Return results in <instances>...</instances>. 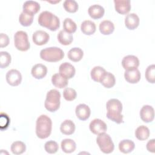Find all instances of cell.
<instances>
[{
    "mask_svg": "<svg viewBox=\"0 0 155 155\" xmlns=\"http://www.w3.org/2000/svg\"><path fill=\"white\" fill-rule=\"evenodd\" d=\"M106 107L107 117L109 119L118 124L124 122L123 115L121 114L122 104L120 101L117 99H111L107 102Z\"/></svg>",
    "mask_w": 155,
    "mask_h": 155,
    "instance_id": "cell-1",
    "label": "cell"
},
{
    "mask_svg": "<svg viewBox=\"0 0 155 155\" xmlns=\"http://www.w3.org/2000/svg\"><path fill=\"white\" fill-rule=\"evenodd\" d=\"M52 121L47 115L39 116L36 122V134L39 139L47 138L51 133Z\"/></svg>",
    "mask_w": 155,
    "mask_h": 155,
    "instance_id": "cell-2",
    "label": "cell"
},
{
    "mask_svg": "<svg viewBox=\"0 0 155 155\" xmlns=\"http://www.w3.org/2000/svg\"><path fill=\"white\" fill-rule=\"evenodd\" d=\"M39 24L51 31H56L60 27V21L58 17L48 11L41 12L38 16Z\"/></svg>",
    "mask_w": 155,
    "mask_h": 155,
    "instance_id": "cell-3",
    "label": "cell"
},
{
    "mask_svg": "<svg viewBox=\"0 0 155 155\" xmlns=\"http://www.w3.org/2000/svg\"><path fill=\"white\" fill-rule=\"evenodd\" d=\"M64 56L63 50L57 47H51L42 49L40 51V57L42 59L50 62L61 61Z\"/></svg>",
    "mask_w": 155,
    "mask_h": 155,
    "instance_id": "cell-4",
    "label": "cell"
},
{
    "mask_svg": "<svg viewBox=\"0 0 155 155\" xmlns=\"http://www.w3.org/2000/svg\"><path fill=\"white\" fill-rule=\"evenodd\" d=\"M61 94L59 91L56 89L50 90L46 96V99L44 102L45 108L50 111L54 112L58 110L60 107Z\"/></svg>",
    "mask_w": 155,
    "mask_h": 155,
    "instance_id": "cell-5",
    "label": "cell"
},
{
    "mask_svg": "<svg viewBox=\"0 0 155 155\" xmlns=\"http://www.w3.org/2000/svg\"><path fill=\"white\" fill-rule=\"evenodd\" d=\"M96 142L100 150L105 154H109L113 151L114 148V143L111 137L107 133H102L98 134L96 138Z\"/></svg>",
    "mask_w": 155,
    "mask_h": 155,
    "instance_id": "cell-6",
    "label": "cell"
},
{
    "mask_svg": "<svg viewBox=\"0 0 155 155\" xmlns=\"http://www.w3.org/2000/svg\"><path fill=\"white\" fill-rule=\"evenodd\" d=\"M14 42L15 47L19 51H27L30 47L28 39V35L25 31H18L14 35Z\"/></svg>",
    "mask_w": 155,
    "mask_h": 155,
    "instance_id": "cell-7",
    "label": "cell"
},
{
    "mask_svg": "<svg viewBox=\"0 0 155 155\" xmlns=\"http://www.w3.org/2000/svg\"><path fill=\"white\" fill-rule=\"evenodd\" d=\"M6 81L7 83L12 86H18L22 81V75L21 73L15 69H12L6 74Z\"/></svg>",
    "mask_w": 155,
    "mask_h": 155,
    "instance_id": "cell-8",
    "label": "cell"
},
{
    "mask_svg": "<svg viewBox=\"0 0 155 155\" xmlns=\"http://www.w3.org/2000/svg\"><path fill=\"white\" fill-rule=\"evenodd\" d=\"M89 128L90 131L94 134H99L107 131V127L106 124L100 119H94L90 124Z\"/></svg>",
    "mask_w": 155,
    "mask_h": 155,
    "instance_id": "cell-9",
    "label": "cell"
},
{
    "mask_svg": "<svg viewBox=\"0 0 155 155\" xmlns=\"http://www.w3.org/2000/svg\"><path fill=\"white\" fill-rule=\"evenodd\" d=\"M122 65L125 70L137 68L139 65V60L134 55H127L123 58Z\"/></svg>",
    "mask_w": 155,
    "mask_h": 155,
    "instance_id": "cell-10",
    "label": "cell"
},
{
    "mask_svg": "<svg viewBox=\"0 0 155 155\" xmlns=\"http://www.w3.org/2000/svg\"><path fill=\"white\" fill-rule=\"evenodd\" d=\"M140 116L144 122L149 123L152 122L154 117V108L148 105H143L140 111Z\"/></svg>",
    "mask_w": 155,
    "mask_h": 155,
    "instance_id": "cell-11",
    "label": "cell"
},
{
    "mask_svg": "<svg viewBox=\"0 0 155 155\" xmlns=\"http://www.w3.org/2000/svg\"><path fill=\"white\" fill-rule=\"evenodd\" d=\"M75 71L74 67L67 62L61 64L59 68V74L67 79L72 78L75 74Z\"/></svg>",
    "mask_w": 155,
    "mask_h": 155,
    "instance_id": "cell-12",
    "label": "cell"
},
{
    "mask_svg": "<svg viewBox=\"0 0 155 155\" xmlns=\"http://www.w3.org/2000/svg\"><path fill=\"white\" fill-rule=\"evenodd\" d=\"M50 39L49 35L43 30L36 31L32 36V39L34 42L37 45H43L47 43Z\"/></svg>",
    "mask_w": 155,
    "mask_h": 155,
    "instance_id": "cell-13",
    "label": "cell"
},
{
    "mask_svg": "<svg viewBox=\"0 0 155 155\" xmlns=\"http://www.w3.org/2000/svg\"><path fill=\"white\" fill-rule=\"evenodd\" d=\"M77 117L81 120H86L88 119L91 114L90 108L88 105L84 104H79L75 110Z\"/></svg>",
    "mask_w": 155,
    "mask_h": 155,
    "instance_id": "cell-14",
    "label": "cell"
},
{
    "mask_svg": "<svg viewBox=\"0 0 155 155\" xmlns=\"http://www.w3.org/2000/svg\"><path fill=\"white\" fill-rule=\"evenodd\" d=\"M114 3L115 10L121 15L127 14L131 10V3L129 0H114Z\"/></svg>",
    "mask_w": 155,
    "mask_h": 155,
    "instance_id": "cell-15",
    "label": "cell"
},
{
    "mask_svg": "<svg viewBox=\"0 0 155 155\" xmlns=\"http://www.w3.org/2000/svg\"><path fill=\"white\" fill-rule=\"evenodd\" d=\"M140 73L137 68L126 70L124 73L125 80L131 84H136L140 79Z\"/></svg>",
    "mask_w": 155,
    "mask_h": 155,
    "instance_id": "cell-16",
    "label": "cell"
},
{
    "mask_svg": "<svg viewBox=\"0 0 155 155\" xmlns=\"http://www.w3.org/2000/svg\"><path fill=\"white\" fill-rule=\"evenodd\" d=\"M39 4L34 1H27L23 4V12L34 16L40 10Z\"/></svg>",
    "mask_w": 155,
    "mask_h": 155,
    "instance_id": "cell-17",
    "label": "cell"
},
{
    "mask_svg": "<svg viewBox=\"0 0 155 155\" xmlns=\"http://www.w3.org/2000/svg\"><path fill=\"white\" fill-rule=\"evenodd\" d=\"M139 18L135 13H130L125 18V25L129 30H134L139 25Z\"/></svg>",
    "mask_w": 155,
    "mask_h": 155,
    "instance_id": "cell-18",
    "label": "cell"
},
{
    "mask_svg": "<svg viewBox=\"0 0 155 155\" xmlns=\"http://www.w3.org/2000/svg\"><path fill=\"white\" fill-rule=\"evenodd\" d=\"M31 73L35 78L41 79L46 76L47 73V68L45 65L42 64H37L32 67Z\"/></svg>",
    "mask_w": 155,
    "mask_h": 155,
    "instance_id": "cell-19",
    "label": "cell"
},
{
    "mask_svg": "<svg viewBox=\"0 0 155 155\" xmlns=\"http://www.w3.org/2000/svg\"><path fill=\"white\" fill-rule=\"evenodd\" d=\"M88 13L89 16L94 19H98L101 18L105 13V10L103 7L98 4H94L91 5L88 9Z\"/></svg>",
    "mask_w": 155,
    "mask_h": 155,
    "instance_id": "cell-20",
    "label": "cell"
},
{
    "mask_svg": "<svg viewBox=\"0 0 155 155\" xmlns=\"http://www.w3.org/2000/svg\"><path fill=\"white\" fill-rule=\"evenodd\" d=\"M51 82L53 85L57 88H63L67 86L68 79L62 76L59 73H56L51 77Z\"/></svg>",
    "mask_w": 155,
    "mask_h": 155,
    "instance_id": "cell-21",
    "label": "cell"
},
{
    "mask_svg": "<svg viewBox=\"0 0 155 155\" xmlns=\"http://www.w3.org/2000/svg\"><path fill=\"white\" fill-rule=\"evenodd\" d=\"M60 130L64 134L71 135L75 131V125L71 120H65L61 125Z\"/></svg>",
    "mask_w": 155,
    "mask_h": 155,
    "instance_id": "cell-22",
    "label": "cell"
},
{
    "mask_svg": "<svg viewBox=\"0 0 155 155\" xmlns=\"http://www.w3.org/2000/svg\"><path fill=\"white\" fill-rule=\"evenodd\" d=\"M96 25L94 22L86 20L82 22L81 25V29L82 33L87 35H91L96 31Z\"/></svg>",
    "mask_w": 155,
    "mask_h": 155,
    "instance_id": "cell-23",
    "label": "cell"
},
{
    "mask_svg": "<svg viewBox=\"0 0 155 155\" xmlns=\"http://www.w3.org/2000/svg\"><path fill=\"white\" fill-rule=\"evenodd\" d=\"M114 30V25L113 23L108 20H104L99 24L100 32L104 35H108L111 34Z\"/></svg>",
    "mask_w": 155,
    "mask_h": 155,
    "instance_id": "cell-24",
    "label": "cell"
},
{
    "mask_svg": "<svg viewBox=\"0 0 155 155\" xmlns=\"http://www.w3.org/2000/svg\"><path fill=\"white\" fill-rule=\"evenodd\" d=\"M106 72V70L103 67L100 66H96L91 70L90 74L91 79L95 82H101Z\"/></svg>",
    "mask_w": 155,
    "mask_h": 155,
    "instance_id": "cell-25",
    "label": "cell"
},
{
    "mask_svg": "<svg viewBox=\"0 0 155 155\" xmlns=\"http://www.w3.org/2000/svg\"><path fill=\"white\" fill-rule=\"evenodd\" d=\"M83 56L84 52L79 47H74L70 49L67 53L68 59L73 62H78L81 61Z\"/></svg>",
    "mask_w": 155,
    "mask_h": 155,
    "instance_id": "cell-26",
    "label": "cell"
},
{
    "mask_svg": "<svg viewBox=\"0 0 155 155\" xmlns=\"http://www.w3.org/2000/svg\"><path fill=\"white\" fill-rule=\"evenodd\" d=\"M134 143L129 139H124L121 140L119 143V149L120 152L127 154L129 153L134 149Z\"/></svg>",
    "mask_w": 155,
    "mask_h": 155,
    "instance_id": "cell-27",
    "label": "cell"
},
{
    "mask_svg": "<svg viewBox=\"0 0 155 155\" xmlns=\"http://www.w3.org/2000/svg\"><path fill=\"white\" fill-rule=\"evenodd\" d=\"M61 148L65 153H71L75 151L76 148V143L70 139H65L61 142Z\"/></svg>",
    "mask_w": 155,
    "mask_h": 155,
    "instance_id": "cell-28",
    "label": "cell"
},
{
    "mask_svg": "<svg viewBox=\"0 0 155 155\" xmlns=\"http://www.w3.org/2000/svg\"><path fill=\"white\" fill-rule=\"evenodd\" d=\"M58 40L62 45H68L73 42V37L71 34L64 30H61L58 34Z\"/></svg>",
    "mask_w": 155,
    "mask_h": 155,
    "instance_id": "cell-29",
    "label": "cell"
},
{
    "mask_svg": "<svg viewBox=\"0 0 155 155\" xmlns=\"http://www.w3.org/2000/svg\"><path fill=\"white\" fill-rule=\"evenodd\" d=\"M150 130L148 127L145 125L138 127L135 131V136L139 140H147L150 136Z\"/></svg>",
    "mask_w": 155,
    "mask_h": 155,
    "instance_id": "cell-30",
    "label": "cell"
},
{
    "mask_svg": "<svg viewBox=\"0 0 155 155\" xmlns=\"http://www.w3.org/2000/svg\"><path fill=\"white\" fill-rule=\"evenodd\" d=\"M115 82L116 79L112 73L107 71L100 83H101L105 88H110L115 85Z\"/></svg>",
    "mask_w": 155,
    "mask_h": 155,
    "instance_id": "cell-31",
    "label": "cell"
},
{
    "mask_svg": "<svg viewBox=\"0 0 155 155\" xmlns=\"http://www.w3.org/2000/svg\"><path fill=\"white\" fill-rule=\"evenodd\" d=\"M26 150L25 144L21 141H15L11 145L12 152L16 155L21 154Z\"/></svg>",
    "mask_w": 155,
    "mask_h": 155,
    "instance_id": "cell-32",
    "label": "cell"
},
{
    "mask_svg": "<svg viewBox=\"0 0 155 155\" xmlns=\"http://www.w3.org/2000/svg\"><path fill=\"white\" fill-rule=\"evenodd\" d=\"M64 30L68 33H73L77 29L76 23L70 18H65L63 22Z\"/></svg>",
    "mask_w": 155,
    "mask_h": 155,
    "instance_id": "cell-33",
    "label": "cell"
},
{
    "mask_svg": "<svg viewBox=\"0 0 155 155\" xmlns=\"http://www.w3.org/2000/svg\"><path fill=\"white\" fill-rule=\"evenodd\" d=\"M19 21L22 26H30L33 21V16L22 12L19 15Z\"/></svg>",
    "mask_w": 155,
    "mask_h": 155,
    "instance_id": "cell-34",
    "label": "cell"
},
{
    "mask_svg": "<svg viewBox=\"0 0 155 155\" xmlns=\"http://www.w3.org/2000/svg\"><path fill=\"white\" fill-rule=\"evenodd\" d=\"M11 56L7 51L0 52V67L4 68L7 67L11 62Z\"/></svg>",
    "mask_w": 155,
    "mask_h": 155,
    "instance_id": "cell-35",
    "label": "cell"
},
{
    "mask_svg": "<svg viewBox=\"0 0 155 155\" xmlns=\"http://www.w3.org/2000/svg\"><path fill=\"white\" fill-rule=\"evenodd\" d=\"M65 10L69 13H75L78 10V4L74 0H65L63 4Z\"/></svg>",
    "mask_w": 155,
    "mask_h": 155,
    "instance_id": "cell-36",
    "label": "cell"
},
{
    "mask_svg": "<svg viewBox=\"0 0 155 155\" xmlns=\"http://www.w3.org/2000/svg\"><path fill=\"white\" fill-rule=\"evenodd\" d=\"M145 78L147 81L151 84L155 82V65L152 64L149 65L145 70Z\"/></svg>",
    "mask_w": 155,
    "mask_h": 155,
    "instance_id": "cell-37",
    "label": "cell"
},
{
    "mask_svg": "<svg viewBox=\"0 0 155 155\" xmlns=\"http://www.w3.org/2000/svg\"><path fill=\"white\" fill-rule=\"evenodd\" d=\"M44 148L46 152H47L48 153L54 154L58 151L59 149V146L56 142L53 140H49L45 142L44 145Z\"/></svg>",
    "mask_w": 155,
    "mask_h": 155,
    "instance_id": "cell-38",
    "label": "cell"
},
{
    "mask_svg": "<svg viewBox=\"0 0 155 155\" xmlns=\"http://www.w3.org/2000/svg\"><path fill=\"white\" fill-rule=\"evenodd\" d=\"M63 96L67 101H72L76 98L77 93L75 90L71 88H65L63 91Z\"/></svg>",
    "mask_w": 155,
    "mask_h": 155,
    "instance_id": "cell-39",
    "label": "cell"
},
{
    "mask_svg": "<svg viewBox=\"0 0 155 155\" xmlns=\"http://www.w3.org/2000/svg\"><path fill=\"white\" fill-rule=\"evenodd\" d=\"M9 44V38L8 36L4 34L1 33L0 34V47H7Z\"/></svg>",
    "mask_w": 155,
    "mask_h": 155,
    "instance_id": "cell-40",
    "label": "cell"
},
{
    "mask_svg": "<svg viewBox=\"0 0 155 155\" xmlns=\"http://www.w3.org/2000/svg\"><path fill=\"white\" fill-rule=\"evenodd\" d=\"M155 139H152L147 143V149L151 153H154L155 150Z\"/></svg>",
    "mask_w": 155,
    "mask_h": 155,
    "instance_id": "cell-41",
    "label": "cell"
}]
</instances>
